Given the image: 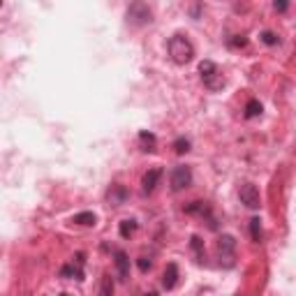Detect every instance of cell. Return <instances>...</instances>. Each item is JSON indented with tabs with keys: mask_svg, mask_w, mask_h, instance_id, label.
I'll use <instances>...</instances> for the list:
<instances>
[{
	"mask_svg": "<svg viewBox=\"0 0 296 296\" xmlns=\"http://www.w3.org/2000/svg\"><path fill=\"white\" fill-rule=\"evenodd\" d=\"M167 49H169V58H171L176 65H188V63L194 58V46H192L190 40L185 35H181V33L174 37H169Z\"/></svg>",
	"mask_w": 296,
	"mask_h": 296,
	"instance_id": "6da1fadb",
	"label": "cell"
},
{
	"mask_svg": "<svg viewBox=\"0 0 296 296\" xmlns=\"http://www.w3.org/2000/svg\"><path fill=\"white\" fill-rule=\"evenodd\" d=\"M153 21V12H150V7H148L144 0H132L130 7H127V23H132V26H148Z\"/></svg>",
	"mask_w": 296,
	"mask_h": 296,
	"instance_id": "7a4b0ae2",
	"label": "cell"
},
{
	"mask_svg": "<svg viewBox=\"0 0 296 296\" xmlns=\"http://www.w3.org/2000/svg\"><path fill=\"white\" fill-rule=\"evenodd\" d=\"M199 74H201V79H204V84H206L211 90H220V88L225 86V79H222V74L218 72V65L213 61H201Z\"/></svg>",
	"mask_w": 296,
	"mask_h": 296,
	"instance_id": "3957f363",
	"label": "cell"
},
{
	"mask_svg": "<svg viewBox=\"0 0 296 296\" xmlns=\"http://www.w3.org/2000/svg\"><path fill=\"white\" fill-rule=\"evenodd\" d=\"M169 185H171L174 192H181V190H185V188H190L192 185V169L185 165L174 167L171 174H169Z\"/></svg>",
	"mask_w": 296,
	"mask_h": 296,
	"instance_id": "277c9868",
	"label": "cell"
},
{
	"mask_svg": "<svg viewBox=\"0 0 296 296\" xmlns=\"http://www.w3.org/2000/svg\"><path fill=\"white\" fill-rule=\"evenodd\" d=\"M241 204H245L248 209H259L261 206V197H259V190H257V185L253 183H243L241 185Z\"/></svg>",
	"mask_w": 296,
	"mask_h": 296,
	"instance_id": "5b68a950",
	"label": "cell"
},
{
	"mask_svg": "<svg viewBox=\"0 0 296 296\" xmlns=\"http://www.w3.org/2000/svg\"><path fill=\"white\" fill-rule=\"evenodd\" d=\"M234 250H236V241H234V236H229V234H222L218 238V254H220V259H227V266H232L234 264Z\"/></svg>",
	"mask_w": 296,
	"mask_h": 296,
	"instance_id": "8992f818",
	"label": "cell"
},
{
	"mask_svg": "<svg viewBox=\"0 0 296 296\" xmlns=\"http://www.w3.org/2000/svg\"><path fill=\"white\" fill-rule=\"evenodd\" d=\"M160 178H162V169H148L146 174H144V178H141V190H144V194H150V192L155 190Z\"/></svg>",
	"mask_w": 296,
	"mask_h": 296,
	"instance_id": "52a82bcc",
	"label": "cell"
},
{
	"mask_svg": "<svg viewBox=\"0 0 296 296\" xmlns=\"http://www.w3.org/2000/svg\"><path fill=\"white\" fill-rule=\"evenodd\" d=\"M113 257H116V271H118V278L123 280V282H125V280L130 278V257H127V254L123 253V250H116V253H113Z\"/></svg>",
	"mask_w": 296,
	"mask_h": 296,
	"instance_id": "ba28073f",
	"label": "cell"
},
{
	"mask_svg": "<svg viewBox=\"0 0 296 296\" xmlns=\"http://www.w3.org/2000/svg\"><path fill=\"white\" fill-rule=\"evenodd\" d=\"M176 285H178V266L171 261V264H167L165 273H162V287L169 292V289H174Z\"/></svg>",
	"mask_w": 296,
	"mask_h": 296,
	"instance_id": "9c48e42d",
	"label": "cell"
},
{
	"mask_svg": "<svg viewBox=\"0 0 296 296\" xmlns=\"http://www.w3.org/2000/svg\"><path fill=\"white\" fill-rule=\"evenodd\" d=\"M61 278L63 280H84V269H81V264H74V261H72V264H65V266H63L61 269Z\"/></svg>",
	"mask_w": 296,
	"mask_h": 296,
	"instance_id": "30bf717a",
	"label": "cell"
},
{
	"mask_svg": "<svg viewBox=\"0 0 296 296\" xmlns=\"http://www.w3.org/2000/svg\"><path fill=\"white\" fill-rule=\"evenodd\" d=\"M127 197H130V192H127L125 185H111V190H109V201H111L113 206H123Z\"/></svg>",
	"mask_w": 296,
	"mask_h": 296,
	"instance_id": "8fae6325",
	"label": "cell"
},
{
	"mask_svg": "<svg viewBox=\"0 0 296 296\" xmlns=\"http://www.w3.org/2000/svg\"><path fill=\"white\" fill-rule=\"evenodd\" d=\"M72 222H74V225H81V227H93L97 222V215L93 211H81V213H77V215L72 218Z\"/></svg>",
	"mask_w": 296,
	"mask_h": 296,
	"instance_id": "7c38bea8",
	"label": "cell"
},
{
	"mask_svg": "<svg viewBox=\"0 0 296 296\" xmlns=\"http://www.w3.org/2000/svg\"><path fill=\"white\" fill-rule=\"evenodd\" d=\"M185 213L188 215H211V209L206 206V201H190L188 206H185Z\"/></svg>",
	"mask_w": 296,
	"mask_h": 296,
	"instance_id": "4fadbf2b",
	"label": "cell"
},
{
	"mask_svg": "<svg viewBox=\"0 0 296 296\" xmlns=\"http://www.w3.org/2000/svg\"><path fill=\"white\" fill-rule=\"evenodd\" d=\"M137 220H123L121 225H118V234L123 236V238H132V236L137 234Z\"/></svg>",
	"mask_w": 296,
	"mask_h": 296,
	"instance_id": "5bb4252c",
	"label": "cell"
},
{
	"mask_svg": "<svg viewBox=\"0 0 296 296\" xmlns=\"http://www.w3.org/2000/svg\"><path fill=\"white\" fill-rule=\"evenodd\" d=\"M139 141H141V146H144L141 150H146V153H153V150H155L157 139H155V134H153V132H141Z\"/></svg>",
	"mask_w": 296,
	"mask_h": 296,
	"instance_id": "9a60e30c",
	"label": "cell"
},
{
	"mask_svg": "<svg viewBox=\"0 0 296 296\" xmlns=\"http://www.w3.org/2000/svg\"><path fill=\"white\" fill-rule=\"evenodd\" d=\"M261 116V102L259 100H248L245 105V118H257Z\"/></svg>",
	"mask_w": 296,
	"mask_h": 296,
	"instance_id": "2e32d148",
	"label": "cell"
},
{
	"mask_svg": "<svg viewBox=\"0 0 296 296\" xmlns=\"http://www.w3.org/2000/svg\"><path fill=\"white\" fill-rule=\"evenodd\" d=\"M250 236H253L254 243H261V238H264V232H261V220H259V218H253V220H250Z\"/></svg>",
	"mask_w": 296,
	"mask_h": 296,
	"instance_id": "e0dca14e",
	"label": "cell"
},
{
	"mask_svg": "<svg viewBox=\"0 0 296 296\" xmlns=\"http://www.w3.org/2000/svg\"><path fill=\"white\" fill-rule=\"evenodd\" d=\"M174 150L178 153V155H185V153L190 150V139H185V137H178V139L174 141Z\"/></svg>",
	"mask_w": 296,
	"mask_h": 296,
	"instance_id": "ac0fdd59",
	"label": "cell"
},
{
	"mask_svg": "<svg viewBox=\"0 0 296 296\" xmlns=\"http://www.w3.org/2000/svg\"><path fill=\"white\" fill-rule=\"evenodd\" d=\"M190 245H192V250H194V254H197V257H199V261H201V257H204V241H201L199 236H192Z\"/></svg>",
	"mask_w": 296,
	"mask_h": 296,
	"instance_id": "d6986e66",
	"label": "cell"
},
{
	"mask_svg": "<svg viewBox=\"0 0 296 296\" xmlns=\"http://www.w3.org/2000/svg\"><path fill=\"white\" fill-rule=\"evenodd\" d=\"M261 42L269 44V46H275V44L280 42V37L275 35V33H271V30H264V33H261Z\"/></svg>",
	"mask_w": 296,
	"mask_h": 296,
	"instance_id": "ffe728a7",
	"label": "cell"
},
{
	"mask_svg": "<svg viewBox=\"0 0 296 296\" xmlns=\"http://www.w3.org/2000/svg\"><path fill=\"white\" fill-rule=\"evenodd\" d=\"M100 292H102L105 296H111L113 294V280L109 278V275H105V278H102V289H100Z\"/></svg>",
	"mask_w": 296,
	"mask_h": 296,
	"instance_id": "44dd1931",
	"label": "cell"
},
{
	"mask_svg": "<svg viewBox=\"0 0 296 296\" xmlns=\"http://www.w3.org/2000/svg\"><path fill=\"white\" fill-rule=\"evenodd\" d=\"M137 266H139L141 273H148V271L153 269V261L148 259V257H139V261H137Z\"/></svg>",
	"mask_w": 296,
	"mask_h": 296,
	"instance_id": "7402d4cb",
	"label": "cell"
},
{
	"mask_svg": "<svg viewBox=\"0 0 296 296\" xmlns=\"http://www.w3.org/2000/svg\"><path fill=\"white\" fill-rule=\"evenodd\" d=\"M245 44H248V40L243 35H234L229 40V46H245Z\"/></svg>",
	"mask_w": 296,
	"mask_h": 296,
	"instance_id": "603a6c76",
	"label": "cell"
},
{
	"mask_svg": "<svg viewBox=\"0 0 296 296\" xmlns=\"http://www.w3.org/2000/svg\"><path fill=\"white\" fill-rule=\"evenodd\" d=\"M287 5H289V0H275V2H273V7L278 9V12H285Z\"/></svg>",
	"mask_w": 296,
	"mask_h": 296,
	"instance_id": "cb8c5ba5",
	"label": "cell"
}]
</instances>
